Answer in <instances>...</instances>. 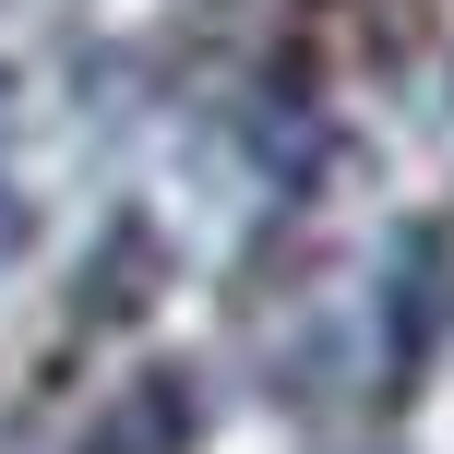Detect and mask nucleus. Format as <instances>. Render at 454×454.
Returning <instances> with one entry per match:
<instances>
[{"mask_svg": "<svg viewBox=\"0 0 454 454\" xmlns=\"http://www.w3.org/2000/svg\"><path fill=\"white\" fill-rule=\"evenodd\" d=\"M180 442H192V383H168V371H156V383H132L108 419H96L84 454H180Z\"/></svg>", "mask_w": 454, "mask_h": 454, "instance_id": "obj_1", "label": "nucleus"}]
</instances>
